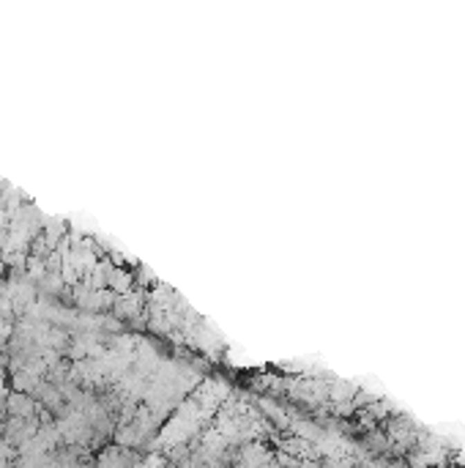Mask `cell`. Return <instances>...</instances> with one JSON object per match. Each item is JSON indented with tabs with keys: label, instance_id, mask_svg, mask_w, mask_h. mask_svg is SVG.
I'll use <instances>...</instances> for the list:
<instances>
[{
	"label": "cell",
	"instance_id": "obj_3",
	"mask_svg": "<svg viewBox=\"0 0 465 468\" xmlns=\"http://www.w3.org/2000/svg\"><path fill=\"white\" fill-rule=\"evenodd\" d=\"M353 386L350 384H334L331 389H329V397L334 400V403H350V397H353Z\"/></svg>",
	"mask_w": 465,
	"mask_h": 468
},
{
	"label": "cell",
	"instance_id": "obj_1",
	"mask_svg": "<svg viewBox=\"0 0 465 468\" xmlns=\"http://www.w3.org/2000/svg\"><path fill=\"white\" fill-rule=\"evenodd\" d=\"M257 406H260V411L274 422V424H280V427H291V419H288V413H285V408L280 406V403H274L271 397H260L257 400Z\"/></svg>",
	"mask_w": 465,
	"mask_h": 468
},
{
	"label": "cell",
	"instance_id": "obj_2",
	"mask_svg": "<svg viewBox=\"0 0 465 468\" xmlns=\"http://www.w3.org/2000/svg\"><path fill=\"white\" fill-rule=\"evenodd\" d=\"M8 411H11L17 419H30V413L36 411V403H33L30 397H25L22 392H17V395L8 397Z\"/></svg>",
	"mask_w": 465,
	"mask_h": 468
},
{
	"label": "cell",
	"instance_id": "obj_6",
	"mask_svg": "<svg viewBox=\"0 0 465 468\" xmlns=\"http://www.w3.org/2000/svg\"><path fill=\"white\" fill-rule=\"evenodd\" d=\"M358 468H378V466H372V463H367V466H358Z\"/></svg>",
	"mask_w": 465,
	"mask_h": 468
},
{
	"label": "cell",
	"instance_id": "obj_4",
	"mask_svg": "<svg viewBox=\"0 0 465 468\" xmlns=\"http://www.w3.org/2000/svg\"><path fill=\"white\" fill-rule=\"evenodd\" d=\"M129 282H131V280H129V274H123V271H113V277H110V285H113V288H116V291H129Z\"/></svg>",
	"mask_w": 465,
	"mask_h": 468
},
{
	"label": "cell",
	"instance_id": "obj_5",
	"mask_svg": "<svg viewBox=\"0 0 465 468\" xmlns=\"http://www.w3.org/2000/svg\"><path fill=\"white\" fill-rule=\"evenodd\" d=\"M301 468H320V460H312V458H304V460H301Z\"/></svg>",
	"mask_w": 465,
	"mask_h": 468
},
{
	"label": "cell",
	"instance_id": "obj_7",
	"mask_svg": "<svg viewBox=\"0 0 465 468\" xmlns=\"http://www.w3.org/2000/svg\"><path fill=\"white\" fill-rule=\"evenodd\" d=\"M438 468H449V466H438Z\"/></svg>",
	"mask_w": 465,
	"mask_h": 468
}]
</instances>
